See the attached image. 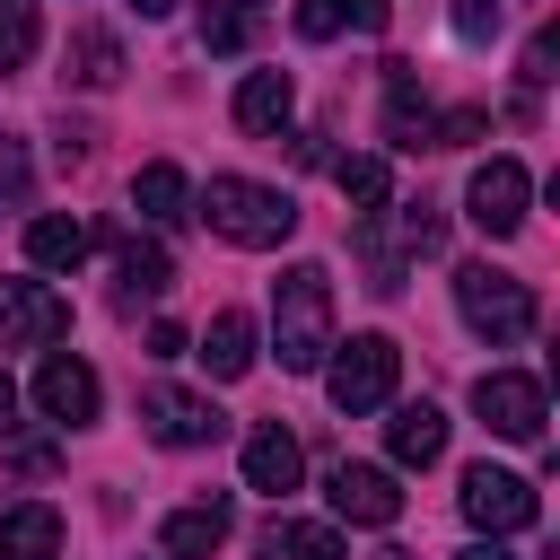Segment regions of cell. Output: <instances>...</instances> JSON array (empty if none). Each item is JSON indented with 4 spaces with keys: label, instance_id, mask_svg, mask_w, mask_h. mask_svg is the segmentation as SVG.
<instances>
[{
    "label": "cell",
    "instance_id": "1",
    "mask_svg": "<svg viewBox=\"0 0 560 560\" xmlns=\"http://www.w3.org/2000/svg\"><path fill=\"white\" fill-rule=\"evenodd\" d=\"M271 350L289 376H315L332 359V271L324 262H289L271 280Z\"/></svg>",
    "mask_w": 560,
    "mask_h": 560
},
{
    "label": "cell",
    "instance_id": "2",
    "mask_svg": "<svg viewBox=\"0 0 560 560\" xmlns=\"http://www.w3.org/2000/svg\"><path fill=\"white\" fill-rule=\"evenodd\" d=\"M201 219H210L228 245H245V254H271V245L298 236V201H289L280 184H254V175H210Z\"/></svg>",
    "mask_w": 560,
    "mask_h": 560
},
{
    "label": "cell",
    "instance_id": "3",
    "mask_svg": "<svg viewBox=\"0 0 560 560\" xmlns=\"http://www.w3.org/2000/svg\"><path fill=\"white\" fill-rule=\"evenodd\" d=\"M394 376H402V350L385 341V332H350V350L332 341V368H324V394H332V411H385L394 402Z\"/></svg>",
    "mask_w": 560,
    "mask_h": 560
},
{
    "label": "cell",
    "instance_id": "4",
    "mask_svg": "<svg viewBox=\"0 0 560 560\" xmlns=\"http://www.w3.org/2000/svg\"><path fill=\"white\" fill-rule=\"evenodd\" d=\"M455 306L481 341H525L534 332V289L516 271H490V262H464L455 271Z\"/></svg>",
    "mask_w": 560,
    "mask_h": 560
},
{
    "label": "cell",
    "instance_id": "5",
    "mask_svg": "<svg viewBox=\"0 0 560 560\" xmlns=\"http://www.w3.org/2000/svg\"><path fill=\"white\" fill-rule=\"evenodd\" d=\"M525 201H534V175H525L516 158H490V166H472V184H464V219H472L490 245H508V236L525 228Z\"/></svg>",
    "mask_w": 560,
    "mask_h": 560
},
{
    "label": "cell",
    "instance_id": "6",
    "mask_svg": "<svg viewBox=\"0 0 560 560\" xmlns=\"http://www.w3.org/2000/svg\"><path fill=\"white\" fill-rule=\"evenodd\" d=\"M464 516L499 542V534H525L534 516H542V490L525 481V472H499V464H472L464 472Z\"/></svg>",
    "mask_w": 560,
    "mask_h": 560
},
{
    "label": "cell",
    "instance_id": "7",
    "mask_svg": "<svg viewBox=\"0 0 560 560\" xmlns=\"http://www.w3.org/2000/svg\"><path fill=\"white\" fill-rule=\"evenodd\" d=\"M140 420H149L158 446H219L228 438V411L210 394H184V385H149L140 394Z\"/></svg>",
    "mask_w": 560,
    "mask_h": 560
},
{
    "label": "cell",
    "instance_id": "8",
    "mask_svg": "<svg viewBox=\"0 0 560 560\" xmlns=\"http://www.w3.org/2000/svg\"><path fill=\"white\" fill-rule=\"evenodd\" d=\"M472 411H481V429H490V438H516V446H534V438H542V385H534V376H516V368H490V376L472 385Z\"/></svg>",
    "mask_w": 560,
    "mask_h": 560
},
{
    "label": "cell",
    "instance_id": "9",
    "mask_svg": "<svg viewBox=\"0 0 560 560\" xmlns=\"http://www.w3.org/2000/svg\"><path fill=\"white\" fill-rule=\"evenodd\" d=\"M70 332V298H52L44 280H0V341L9 350H44Z\"/></svg>",
    "mask_w": 560,
    "mask_h": 560
},
{
    "label": "cell",
    "instance_id": "10",
    "mask_svg": "<svg viewBox=\"0 0 560 560\" xmlns=\"http://www.w3.org/2000/svg\"><path fill=\"white\" fill-rule=\"evenodd\" d=\"M96 402H105V385H96V368H88V359L52 350V359L35 368V411H44V420H61V429H88V420H96Z\"/></svg>",
    "mask_w": 560,
    "mask_h": 560
},
{
    "label": "cell",
    "instance_id": "11",
    "mask_svg": "<svg viewBox=\"0 0 560 560\" xmlns=\"http://www.w3.org/2000/svg\"><path fill=\"white\" fill-rule=\"evenodd\" d=\"M332 516H350V525H394L402 516V490H394V472L385 464H332Z\"/></svg>",
    "mask_w": 560,
    "mask_h": 560
},
{
    "label": "cell",
    "instance_id": "12",
    "mask_svg": "<svg viewBox=\"0 0 560 560\" xmlns=\"http://www.w3.org/2000/svg\"><path fill=\"white\" fill-rule=\"evenodd\" d=\"M385 149H402V158L438 149V114H429V96H411V61H385Z\"/></svg>",
    "mask_w": 560,
    "mask_h": 560
},
{
    "label": "cell",
    "instance_id": "13",
    "mask_svg": "<svg viewBox=\"0 0 560 560\" xmlns=\"http://www.w3.org/2000/svg\"><path fill=\"white\" fill-rule=\"evenodd\" d=\"M298 472H306L298 438H289L280 420H262V429L245 438V490H262V499H289V490H298Z\"/></svg>",
    "mask_w": 560,
    "mask_h": 560
},
{
    "label": "cell",
    "instance_id": "14",
    "mask_svg": "<svg viewBox=\"0 0 560 560\" xmlns=\"http://www.w3.org/2000/svg\"><path fill=\"white\" fill-rule=\"evenodd\" d=\"M166 289H175V254H166V245H140V236L114 228V298L140 306V298H166Z\"/></svg>",
    "mask_w": 560,
    "mask_h": 560
},
{
    "label": "cell",
    "instance_id": "15",
    "mask_svg": "<svg viewBox=\"0 0 560 560\" xmlns=\"http://www.w3.org/2000/svg\"><path fill=\"white\" fill-rule=\"evenodd\" d=\"M228 525H236L228 499H192V508H175V516L158 525V551H166V560H210V551L228 542Z\"/></svg>",
    "mask_w": 560,
    "mask_h": 560
},
{
    "label": "cell",
    "instance_id": "16",
    "mask_svg": "<svg viewBox=\"0 0 560 560\" xmlns=\"http://www.w3.org/2000/svg\"><path fill=\"white\" fill-rule=\"evenodd\" d=\"M289 105H298V79H289V70H245V88H236V131L271 140V131L289 122Z\"/></svg>",
    "mask_w": 560,
    "mask_h": 560
},
{
    "label": "cell",
    "instance_id": "17",
    "mask_svg": "<svg viewBox=\"0 0 560 560\" xmlns=\"http://www.w3.org/2000/svg\"><path fill=\"white\" fill-rule=\"evenodd\" d=\"M61 551V508L52 499H18L0 516V560H52Z\"/></svg>",
    "mask_w": 560,
    "mask_h": 560
},
{
    "label": "cell",
    "instance_id": "18",
    "mask_svg": "<svg viewBox=\"0 0 560 560\" xmlns=\"http://www.w3.org/2000/svg\"><path fill=\"white\" fill-rule=\"evenodd\" d=\"M192 359H201V368H210V376H219V385H236V376H245V368H254V315H236V306H219V315H210V332H201V350H192Z\"/></svg>",
    "mask_w": 560,
    "mask_h": 560
},
{
    "label": "cell",
    "instance_id": "19",
    "mask_svg": "<svg viewBox=\"0 0 560 560\" xmlns=\"http://www.w3.org/2000/svg\"><path fill=\"white\" fill-rule=\"evenodd\" d=\"M131 201H140L149 228H184V219H192V184H184V166H166V158L131 175Z\"/></svg>",
    "mask_w": 560,
    "mask_h": 560
},
{
    "label": "cell",
    "instance_id": "20",
    "mask_svg": "<svg viewBox=\"0 0 560 560\" xmlns=\"http://www.w3.org/2000/svg\"><path fill=\"white\" fill-rule=\"evenodd\" d=\"M385 446H394V464H438L446 455V411L438 402H402L385 420Z\"/></svg>",
    "mask_w": 560,
    "mask_h": 560
},
{
    "label": "cell",
    "instance_id": "21",
    "mask_svg": "<svg viewBox=\"0 0 560 560\" xmlns=\"http://www.w3.org/2000/svg\"><path fill=\"white\" fill-rule=\"evenodd\" d=\"M376 26H385V0H298V35H306V44L376 35Z\"/></svg>",
    "mask_w": 560,
    "mask_h": 560
},
{
    "label": "cell",
    "instance_id": "22",
    "mask_svg": "<svg viewBox=\"0 0 560 560\" xmlns=\"http://www.w3.org/2000/svg\"><path fill=\"white\" fill-rule=\"evenodd\" d=\"M262 560H350V542L332 525H298V516H271L262 525Z\"/></svg>",
    "mask_w": 560,
    "mask_h": 560
},
{
    "label": "cell",
    "instance_id": "23",
    "mask_svg": "<svg viewBox=\"0 0 560 560\" xmlns=\"http://www.w3.org/2000/svg\"><path fill=\"white\" fill-rule=\"evenodd\" d=\"M26 254H35L44 271H79L88 228H79V219H61V210H44V219H26Z\"/></svg>",
    "mask_w": 560,
    "mask_h": 560
},
{
    "label": "cell",
    "instance_id": "24",
    "mask_svg": "<svg viewBox=\"0 0 560 560\" xmlns=\"http://www.w3.org/2000/svg\"><path fill=\"white\" fill-rule=\"evenodd\" d=\"M262 9H271V0H210V9H201V52H245L254 26H262Z\"/></svg>",
    "mask_w": 560,
    "mask_h": 560
},
{
    "label": "cell",
    "instance_id": "25",
    "mask_svg": "<svg viewBox=\"0 0 560 560\" xmlns=\"http://www.w3.org/2000/svg\"><path fill=\"white\" fill-rule=\"evenodd\" d=\"M122 79V44L105 26H79L70 35V88H114Z\"/></svg>",
    "mask_w": 560,
    "mask_h": 560
},
{
    "label": "cell",
    "instance_id": "26",
    "mask_svg": "<svg viewBox=\"0 0 560 560\" xmlns=\"http://www.w3.org/2000/svg\"><path fill=\"white\" fill-rule=\"evenodd\" d=\"M332 184H341V201L350 210H385V192H394V175H385V158H332Z\"/></svg>",
    "mask_w": 560,
    "mask_h": 560
},
{
    "label": "cell",
    "instance_id": "27",
    "mask_svg": "<svg viewBox=\"0 0 560 560\" xmlns=\"http://www.w3.org/2000/svg\"><path fill=\"white\" fill-rule=\"evenodd\" d=\"M35 61V0H0V79Z\"/></svg>",
    "mask_w": 560,
    "mask_h": 560
},
{
    "label": "cell",
    "instance_id": "28",
    "mask_svg": "<svg viewBox=\"0 0 560 560\" xmlns=\"http://www.w3.org/2000/svg\"><path fill=\"white\" fill-rule=\"evenodd\" d=\"M394 236H402V254H438V245H446L438 201H402V210H394Z\"/></svg>",
    "mask_w": 560,
    "mask_h": 560
},
{
    "label": "cell",
    "instance_id": "29",
    "mask_svg": "<svg viewBox=\"0 0 560 560\" xmlns=\"http://www.w3.org/2000/svg\"><path fill=\"white\" fill-rule=\"evenodd\" d=\"M455 35L464 44H490L499 35V0H455Z\"/></svg>",
    "mask_w": 560,
    "mask_h": 560
},
{
    "label": "cell",
    "instance_id": "30",
    "mask_svg": "<svg viewBox=\"0 0 560 560\" xmlns=\"http://www.w3.org/2000/svg\"><path fill=\"white\" fill-rule=\"evenodd\" d=\"M516 79H525V88H542V79H551V26H534V35H525V61H516Z\"/></svg>",
    "mask_w": 560,
    "mask_h": 560
},
{
    "label": "cell",
    "instance_id": "31",
    "mask_svg": "<svg viewBox=\"0 0 560 560\" xmlns=\"http://www.w3.org/2000/svg\"><path fill=\"white\" fill-rule=\"evenodd\" d=\"M149 359H184V332L175 324H149Z\"/></svg>",
    "mask_w": 560,
    "mask_h": 560
},
{
    "label": "cell",
    "instance_id": "32",
    "mask_svg": "<svg viewBox=\"0 0 560 560\" xmlns=\"http://www.w3.org/2000/svg\"><path fill=\"white\" fill-rule=\"evenodd\" d=\"M9 429H18V385L0 376V438H9Z\"/></svg>",
    "mask_w": 560,
    "mask_h": 560
},
{
    "label": "cell",
    "instance_id": "33",
    "mask_svg": "<svg viewBox=\"0 0 560 560\" xmlns=\"http://www.w3.org/2000/svg\"><path fill=\"white\" fill-rule=\"evenodd\" d=\"M455 560H516V551H499V542H472V551H455Z\"/></svg>",
    "mask_w": 560,
    "mask_h": 560
},
{
    "label": "cell",
    "instance_id": "34",
    "mask_svg": "<svg viewBox=\"0 0 560 560\" xmlns=\"http://www.w3.org/2000/svg\"><path fill=\"white\" fill-rule=\"evenodd\" d=\"M131 9H140V18H166V9H175V0H131Z\"/></svg>",
    "mask_w": 560,
    "mask_h": 560
}]
</instances>
